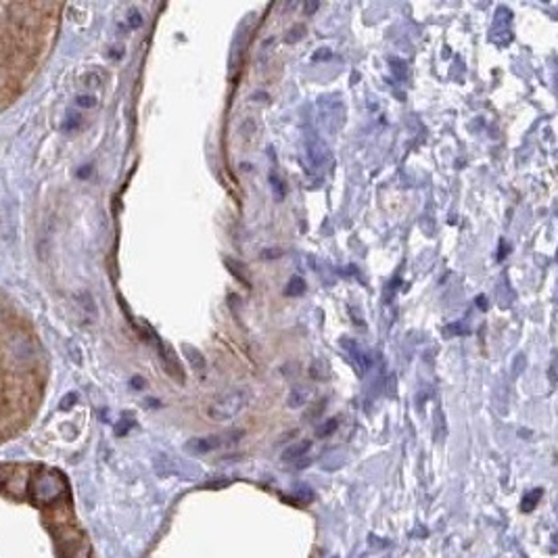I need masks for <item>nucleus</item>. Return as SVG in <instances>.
Returning a JSON list of instances; mask_svg holds the SVG:
<instances>
[{
	"label": "nucleus",
	"mask_w": 558,
	"mask_h": 558,
	"mask_svg": "<svg viewBox=\"0 0 558 558\" xmlns=\"http://www.w3.org/2000/svg\"><path fill=\"white\" fill-rule=\"evenodd\" d=\"M65 494H67V481L59 470L42 468V470L34 472V477L30 481V496L38 506L54 504Z\"/></svg>",
	"instance_id": "1"
},
{
	"label": "nucleus",
	"mask_w": 558,
	"mask_h": 558,
	"mask_svg": "<svg viewBox=\"0 0 558 558\" xmlns=\"http://www.w3.org/2000/svg\"><path fill=\"white\" fill-rule=\"evenodd\" d=\"M90 172H92V168H90V166H84V168H82V170L78 172V178H86V176H88Z\"/></svg>",
	"instance_id": "23"
},
{
	"label": "nucleus",
	"mask_w": 558,
	"mask_h": 558,
	"mask_svg": "<svg viewBox=\"0 0 558 558\" xmlns=\"http://www.w3.org/2000/svg\"><path fill=\"white\" fill-rule=\"evenodd\" d=\"M339 427V421L337 418H330V421H326V425H322L320 429H318V437H326V435H330L335 429Z\"/></svg>",
	"instance_id": "13"
},
{
	"label": "nucleus",
	"mask_w": 558,
	"mask_h": 558,
	"mask_svg": "<svg viewBox=\"0 0 558 558\" xmlns=\"http://www.w3.org/2000/svg\"><path fill=\"white\" fill-rule=\"evenodd\" d=\"M128 23H130V28H141L143 26V15L138 13L136 9H132L130 15H128Z\"/></svg>",
	"instance_id": "16"
},
{
	"label": "nucleus",
	"mask_w": 558,
	"mask_h": 558,
	"mask_svg": "<svg viewBox=\"0 0 558 558\" xmlns=\"http://www.w3.org/2000/svg\"><path fill=\"white\" fill-rule=\"evenodd\" d=\"M184 352H186L188 362L195 366V370H203V368H205V360H203V356L195 350V347H184Z\"/></svg>",
	"instance_id": "10"
},
{
	"label": "nucleus",
	"mask_w": 558,
	"mask_h": 558,
	"mask_svg": "<svg viewBox=\"0 0 558 558\" xmlns=\"http://www.w3.org/2000/svg\"><path fill=\"white\" fill-rule=\"evenodd\" d=\"M0 483H3V472H0Z\"/></svg>",
	"instance_id": "25"
},
{
	"label": "nucleus",
	"mask_w": 558,
	"mask_h": 558,
	"mask_svg": "<svg viewBox=\"0 0 558 558\" xmlns=\"http://www.w3.org/2000/svg\"><path fill=\"white\" fill-rule=\"evenodd\" d=\"M310 448H312L310 441H299V444H295V446H289V448L283 452V460H285V462L299 460V458H303V456L310 452Z\"/></svg>",
	"instance_id": "8"
},
{
	"label": "nucleus",
	"mask_w": 558,
	"mask_h": 558,
	"mask_svg": "<svg viewBox=\"0 0 558 558\" xmlns=\"http://www.w3.org/2000/svg\"><path fill=\"white\" fill-rule=\"evenodd\" d=\"M301 32H303V26H297V28H293V30L289 32V36H287V42H289V44L297 42V40H299V38L303 36Z\"/></svg>",
	"instance_id": "19"
},
{
	"label": "nucleus",
	"mask_w": 558,
	"mask_h": 558,
	"mask_svg": "<svg viewBox=\"0 0 558 558\" xmlns=\"http://www.w3.org/2000/svg\"><path fill=\"white\" fill-rule=\"evenodd\" d=\"M57 554L59 558H92L84 533L72 525H63L57 531Z\"/></svg>",
	"instance_id": "3"
},
{
	"label": "nucleus",
	"mask_w": 558,
	"mask_h": 558,
	"mask_svg": "<svg viewBox=\"0 0 558 558\" xmlns=\"http://www.w3.org/2000/svg\"><path fill=\"white\" fill-rule=\"evenodd\" d=\"M74 401H76V393H69V395H67V397L63 399V403H61V408H63V410H67V408H72V403H74Z\"/></svg>",
	"instance_id": "20"
},
{
	"label": "nucleus",
	"mask_w": 558,
	"mask_h": 558,
	"mask_svg": "<svg viewBox=\"0 0 558 558\" xmlns=\"http://www.w3.org/2000/svg\"><path fill=\"white\" fill-rule=\"evenodd\" d=\"M477 301H479V308H483V310L487 308V306H485V297H479Z\"/></svg>",
	"instance_id": "24"
},
{
	"label": "nucleus",
	"mask_w": 558,
	"mask_h": 558,
	"mask_svg": "<svg viewBox=\"0 0 558 558\" xmlns=\"http://www.w3.org/2000/svg\"><path fill=\"white\" fill-rule=\"evenodd\" d=\"M241 437H243V431H228V433H216V435H207V437H192L184 444V450L195 454V456H201L207 452L220 450L224 446H230V444L239 441Z\"/></svg>",
	"instance_id": "4"
},
{
	"label": "nucleus",
	"mask_w": 558,
	"mask_h": 558,
	"mask_svg": "<svg viewBox=\"0 0 558 558\" xmlns=\"http://www.w3.org/2000/svg\"><path fill=\"white\" fill-rule=\"evenodd\" d=\"M444 332H446L448 337H454V335H462V332H466V328H464L462 324H450V326H446V328H444Z\"/></svg>",
	"instance_id": "18"
},
{
	"label": "nucleus",
	"mask_w": 558,
	"mask_h": 558,
	"mask_svg": "<svg viewBox=\"0 0 558 558\" xmlns=\"http://www.w3.org/2000/svg\"><path fill=\"white\" fill-rule=\"evenodd\" d=\"M310 397H312V389H310V387H306V385H295V387L291 389L289 397H287V406H289V408H301V406L308 403Z\"/></svg>",
	"instance_id": "7"
},
{
	"label": "nucleus",
	"mask_w": 558,
	"mask_h": 558,
	"mask_svg": "<svg viewBox=\"0 0 558 558\" xmlns=\"http://www.w3.org/2000/svg\"><path fill=\"white\" fill-rule=\"evenodd\" d=\"M322 50H324V52L314 54V59H316V61H320V59H328V57H330V50H328V48H322Z\"/></svg>",
	"instance_id": "22"
},
{
	"label": "nucleus",
	"mask_w": 558,
	"mask_h": 558,
	"mask_svg": "<svg viewBox=\"0 0 558 558\" xmlns=\"http://www.w3.org/2000/svg\"><path fill=\"white\" fill-rule=\"evenodd\" d=\"M295 494L301 498V502H308V500L314 498V494L310 492V487H308V485H297V492H295Z\"/></svg>",
	"instance_id": "17"
},
{
	"label": "nucleus",
	"mask_w": 558,
	"mask_h": 558,
	"mask_svg": "<svg viewBox=\"0 0 558 558\" xmlns=\"http://www.w3.org/2000/svg\"><path fill=\"white\" fill-rule=\"evenodd\" d=\"M80 126H82V117H80L78 113H72V115H69V117L63 121V130H65V132H74V130H78Z\"/></svg>",
	"instance_id": "12"
},
{
	"label": "nucleus",
	"mask_w": 558,
	"mask_h": 558,
	"mask_svg": "<svg viewBox=\"0 0 558 558\" xmlns=\"http://www.w3.org/2000/svg\"><path fill=\"white\" fill-rule=\"evenodd\" d=\"M339 343H341V347H343V352L347 354V358H350V360L354 362L356 370H358L360 375L368 372V368L372 366V358H370V354L364 350V347H362L356 339H352V337H341Z\"/></svg>",
	"instance_id": "5"
},
{
	"label": "nucleus",
	"mask_w": 558,
	"mask_h": 558,
	"mask_svg": "<svg viewBox=\"0 0 558 558\" xmlns=\"http://www.w3.org/2000/svg\"><path fill=\"white\" fill-rule=\"evenodd\" d=\"M539 496H541V490H535V492H531L525 500H523V510H531L535 504H537V500H539Z\"/></svg>",
	"instance_id": "15"
},
{
	"label": "nucleus",
	"mask_w": 558,
	"mask_h": 558,
	"mask_svg": "<svg viewBox=\"0 0 558 558\" xmlns=\"http://www.w3.org/2000/svg\"><path fill=\"white\" fill-rule=\"evenodd\" d=\"M76 103H78V107H84V109L97 107V99H94L92 94H80V97L76 99Z\"/></svg>",
	"instance_id": "14"
},
{
	"label": "nucleus",
	"mask_w": 558,
	"mask_h": 558,
	"mask_svg": "<svg viewBox=\"0 0 558 558\" xmlns=\"http://www.w3.org/2000/svg\"><path fill=\"white\" fill-rule=\"evenodd\" d=\"M251 401V393L249 389L245 387H237V389H230L222 395H218L212 403L207 408V414L209 418H214L218 423H226V421H232L235 416H239Z\"/></svg>",
	"instance_id": "2"
},
{
	"label": "nucleus",
	"mask_w": 558,
	"mask_h": 558,
	"mask_svg": "<svg viewBox=\"0 0 558 558\" xmlns=\"http://www.w3.org/2000/svg\"><path fill=\"white\" fill-rule=\"evenodd\" d=\"M303 291H306V281H303V278H299V276H293L291 281H289V285H287V289H285V295L297 297Z\"/></svg>",
	"instance_id": "9"
},
{
	"label": "nucleus",
	"mask_w": 558,
	"mask_h": 558,
	"mask_svg": "<svg viewBox=\"0 0 558 558\" xmlns=\"http://www.w3.org/2000/svg\"><path fill=\"white\" fill-rule=\"evenodd\" d=\"M306 163L310 166L312 172H320L328 163V149L318 138H314V141L306 145Z\"/></svg>",
	"instance_id": "6"
},
{
	"label": "nucleus",
	"mask_w": 558,
	"mask_h": 558,
	"mask_svg": "<svg viewBox=\"0 0 558 558\" xmlns=\"http://www.w3.org/2000/svg\"><path fill=\"white\" fill-rule=\"evenodd\" d=\"M270 182H272V190H274V197L278 199V201H283L285 199V195H287V186H285V182L278 178L276 174H272L270 176Z\"/></svg>",
	"instance_id": "11"
},
{
	"label": "nucleus",
	"mask_w": 558,
	"mask_h": 558,
	"mask_svg": "<svg viewBox=\"0 0 558 558\" xmlns=\"http://www.w3.org/2000/svg\"><path fill=\"white\" fill-rule=\"evenodd\" d=\"M132 387H134V389H143V387H145V381L136 377V379H132Z\"/></svg>",
	"instance_id": "21"
}]
</instances>
